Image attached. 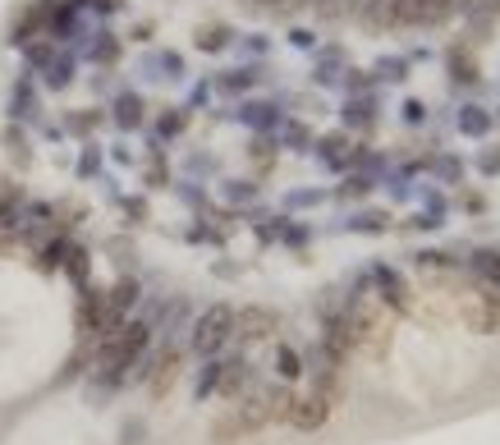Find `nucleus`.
I'll list each match as a JSON object with an SVG mask.
<instances>
[{
  "mask_svg": "<svg viewBox=\"0 0 500 445\" xmlns=\"http://www.w3.org/2000/svg\"><path fill=\"white\" fill-rule=\"evenodd\" d=\"M344 331H349V345L363 358H386L391 353V336H395V317L386 312L381 299H363L349 317H344Z\"/></svg>",
  "mask_w": 500,
  "mask_h": 445,
  "instance_id": "nucleus-1",
  "label": "nucleus"
},
{
  "mask_svg": "<svg viewBox=\"0 0 500 445\" xmlns=\"http://www.w3.org/2000/svg\"><path fill=\"white\" fill-rule=\"evenodd\" d=\"M147 349V327L142 321H134V327H120V331H110L106 340H101V358H97V368H101V377L106 381H120L134 362H138V353Z\"/></svg>",
  "mask_w": 500,
  "mask_h": 445,
  "instance_id": "nucleus-2",
  "label": "nucleus"
},
{
  "mask_svg": "<svg viewBox=\"0 0 500 445\" xmlns=\"http://www.w3.org/2000/svg\"><path fill=\"white\" fill-rule=\"evenodd\" d=\"M289 404H294V395L285 390V386H262V390H253L239 409H235V418H239V427L253 436V432H262L266 423H280L285 414H289Z\"/></svg>",
  "mask_w": 500,
  "mask_h": 445,
  "instance_id": "nucleus-3",
  "label": "nucleus"
},
{
  "mask_svg": "<svg viewBox=\"0 0 500 445\" xmlns=\"http://www.w3.org/2000/svg\"><path fill=\"white\" fill-rule=\"evenodd\" d=\"M229 336H235V312H229L225 303H216V308H207V312L198 317V327H194V353L211 358V353L225 349Z\"/></svg>",
  "mask_w": 500,
  "mask_h": 445,
  "instance_id": "nucleus-4",
  "label": "nucleus"
},
{
  "mask_svg": "<svg viewBox=\"0 0 500 445\" xmlns=\"http://www.w3.org/2000/svg\"><path fill=\"white\" fill-rule=\"evenodd\" d=\"M459 312H464V321H469L478 336H487V331L500 327V303H496V294H487V290L459 294Z\"/></svg>",
  "mask_w": 500,
  "mask_h": 445,
  "instance_id": "nucleus-5",
  "label": "nucleus"
},
{
  "mask_svg": "<svg viewBox=\"0 0 500 445\" xmlns=\"http://www.w3.org/2000/svg\"><path fill=\"white\" fill-rule=\"evenodd\" d=\"M331 409H335V404H331V399H322V395L313 390V395H303V399H294V404H289L285 423H289V427H298V432H317V427H326Z\"/></svg>",
  "mask_w": 500,
  "mask_h": 445,
  "instance_id": "nucleus-6",
  "label": "nucleus"
},
{
  "mask_svg": "<svg viewBox=\"0 0 500 445\" xmlns=\"http://www.w3.org/2000/svg\"><path fill=\"white\" fill-rule=\"evenodd\" d=\"M276 312H266V308H244V312H235V336L239 340H272L276 336Z\"/></svg>",
  "mask_w": 500,
  "mask_h": 445,
  "instance_id": "nucleus-7",
  "label": "nucleus"
},
{
  "mask_svg": "<svg viewBox=\"0 0 500 445\" xmlns=\"http://www.w3.org/2000/svg\"><path fill=\"white\" fill-rule=\"evenodd\" d=\"M179 368H184L179 349H166V353L157 358V368H151V377H147V390H151V399H166V395L175 390V381H179Z\"/></svg>",
  "mask_w": 500,
  "mask_h": 445,
  "instance_id": "nucleus-8",
  "label": "nucleus"
},
{
  "mask_svg": "<svg viewBox=\"0 0 500 445\" xmlns=\"http://www.w3.org/2000/svg\"><path fill=\"white\" fill-rule=\"evenodd\" d=\"M395 10H400V0H363L358 19L367 32H386V28H395Z\"/></svg>",
  "mask_w": 500,
  "mask_h": 445,
  "instance_id": "nucleus-9",
  "label": "nucleus"
},
{
  "mask_svg": "<svg viewBox=\"0 0 500 445\" xmlns=\"http://www.w3.org/2000/svg\"><path fill=\"white\" fill-rule=\"evenodd\" d=\"M248 386H253V368H248V362H225L220 377H216V390H220L225 399H239Z\"/></svg>",
  "mask_w": 500,
  "mask_h": 445,
  "instance_id": "nucleus-10",
  "label": "nucleus"
},
{
  "mask_svg": "<svg viewBox=\"0 0 500 445\" xmlns=\"http://www.w3.org/2000/svg\"><path fill=\"white\" fill-rule=\"evenodd\" d=\"M376 285H381V303H391L395 312H409L413 299H409V285H404L395 271H381V275H376Z\"/></svg>",
  "mask_w": 500,
  "mask_h": 445,
  "instance_id": "nucleus-11",
  "label": "nucleus"
},
{
  "mask_svg": "<svg viewBox=\"0 0 500 445\" xmlns=\"http://www.w3.org/2000/svg\"><path fill=\"white\" fill-rule=\"evenodd\" d=\"M459 10V0H422V28H441Z\"/></svg>",
  "mask_w": 500,
  "mask_h": 445,
  "instance_id": "nucleus-12",
  "label": "nucleus"
},
{
  "mask_svg": "<svg viewBox=\"0 0 500 445\" xmlns=\"http://www.w3.org/2000/svg\"><path fill=\"white\" fill-rule=\"evenodd\" d=\"M450 74L459 83H478V60L469 51H450Z\"/></svg>",
  "mask_w": 500,
  "mask_h": 445,
  "instance_id": "nucleus-13",
  "label": "nucleus"
},
{
  "mask_svg": "<svg viewBox=\"0 0 500 445\" xmlns=\"http://www.w3.org/2000/svg\"><path fill=\"white\" fill-rule=\"evenodd\" d=\"M276 368H280V377H285V381H294V377L303 372V358H298L289 345H280V349H276Z\"/></svg>",
  "mask_w": 500,
  "mask_h": 445,
  "instance_id": "nucleus-14",
  "label": "nucleus"
},
{
  "mask_svg": "<svg viewBox=\"0 0 500 445\" xmlns=\"http://www.w3.org/2000/svg\"><path fill=\"white\" fill-rule=\"evenodd\" d=\"M395 28H422V0H400Z\"/></svg>",
  "mask_w": 500,
  "mask_h": 445,
  "instance_id": "nucleus-15",
  "label": "nucleus"
},
{
  "mask_svg": "<svg viewBox=\"0 0 500 445\" xmlns=\"http://www.w3.org/2000/svg\"><path fill=\"white\" fill-rule=\"evenodd\" d=\"M65 271L79 280V285H88V253L83 249H65Z\"/></svg>",
  "mask_w": 500,
  "mask_h": 445,
  "instance_id": "nucleus-16",
  "label": "nucleus"
},
{
  "mask_svg": "<svg viewBox=\"0 0 500 445\" xmlns=\"http://www.w3.org/2000/svg\"><path fill=\"white\" fill-rule=\"evenodd\" d=\"M198 47H203V51H216V47H225V28H216V23L198 28Z\"/></svg>",
  "mask_w": 500,
  "mask_h": 445,
  "instance_id": "nucleus-17",
  "label": "nucleus"
},
{
  "mask_svg": "<svg viewBox=\"0 0 500 445\" xmlns=\"http://www.w3.org/2000/svg\"><path fill=\"white\" fill-rule=\"evenodd\" d=\"M307 5H317V0H272L276 14H298V10H307Z\"/></svg>",
  "mask_w": 500,
  "mask_h": 445,
  "instance_id": "nucleus-18",
  "label": "nucleus"
},
{
  "mask_svg": "<svg viewBox=\"0 0 500 445\" xmlns=\"http://www.w3.org/2000/svg\"><path fill=\"white\" fill-rule=\"evenodd\" d=\"M464 134H487V115L482 110H464Z\"/></svg>",
  "mask_w": 500,
  "mask_h": 445,
  "instance_id": "nucleus-19",
  "label": "nucleus"
},
{
  "mask_svg": "<svg viewBox=\"0 0 500 445\" xmlns=\"http://www.w3.org/2000/svg\"><path fill=\"white\" fill-rule=\"evenodd\" d=\"M138 110H142V106H138L134 97H125V101H120V125H138Z\"/></svg>",
  "mask_w": 500,
  "mask_h": 445,
  "instance_id": "nucleus-20",
  "label": "nucleus"
},
{
  "mask_svg": "<svg viewBox=\"0 0 500 445\" xmlns=\"http://www.w3.org/2000/svg\"><path fill=\"white\" fill-rule=\"evenodd\" d=\"M248 5H253V10H257V5H272V0H248Z\"/></svg>",
  "mask_w": 500,
  "mask_h": 445,
  "instance_id": "nucleus-21",
  "label": "nucleus"
}]
</instances>
